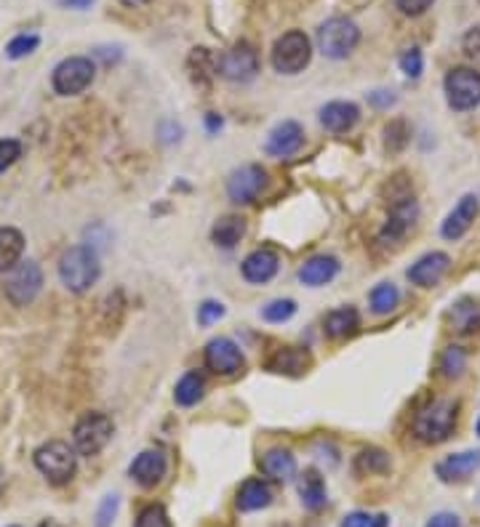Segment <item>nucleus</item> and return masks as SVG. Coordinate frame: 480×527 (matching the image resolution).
<instances>
[{
    "mask_svg": "<svg viewBox=\"0 0 480 527\" xmlns=\"http://www.w3.org/2000/svg\"><path fill=\"white\" fill-rule=\"evenodd\" d=\"M101 275L99 256L91 246H75L67 248L59 258V279L67 290L72 293H86Z\"/></svg>",
    "mask_w": 480,
    "mask_h": 527,
    "instance_id": "1",
    "label": "nucleus"
},
{
    "mask_svg": "<svg viewBox=\"0 0 480 527\" xmlns=\"http://www.w3.org/2000/svg\"><path fill=\"white\" fill-rule=\"evenodd\" d=\"M456 418H459V403L453 400H435L424 410H419L414 418V435L427 442V445H441L456 429Z\"/></svg>",
    "mask_w": 480,
    "mask_h": 527,
    "instance_id": "2",
    "label": "nucleus"
},
{
    "mask_svg": "<svg viewBox=\"0 0 480 527\" xmlns=\"http://www.w3.org/2000/svg\"><path fill=\"white\" fill-rule=\"evenodd\" d=\"M32 461L51 485H67L78 471V450L62 439H51L35 450Z\"/></svg>",
    "mask_w": 480,
    "mask_h": 527,
    "instance_id": "3",
    "label": "nucleus"
},
{
    "mask_svg": "<svg viewBox=\"0 0 480 527\" xmlns=\"http://www.w3.org/2000/svg\"><path fill=\"white\" fill-rule=\"evenodd\" d=\"M313 59V43L302 30L283 32L270 54V62L281 75H299Z\"/></svg>",
    "mask_w": 480,
    "mask_h": 527,
    "instance_id": "4",
    "label": "nucleus"
},
{
    "mask_svg": "<svg viewBox=\"0 0 480 527\" xmlns=\"http://www.w3.org/2000/svg\"><path fill=\"white\" fill-rule=\"evenodd\" d=\"M360 43V27L347 16H331L318 30V48L328 59H347Z\"/></svg>",
    "mask_w": 480,
    "mask_h": 527,
    "instance_id": "5",
    "label": "nucleus"
},
{
    "mask_svg": "<svg viewBox=\"0 0 480 527\" xmlns=\"http://www.w3.org/2000/svg\"><path fill=\"white\" fill-rule=\"evenodd\" d=\"M443 91L451 110H475L480 104V72L473 67H453L443 80Z\"/></svg>",
    "mask_w": 480,
    "mask_h": 527,
    "instance_id": "6",
    "label": "nucleus"
},
{
    "mask_svg": "<svg viewBox=\"0 0 480 527\" xmlns=\"http://www.w3.org/2000/svg\"><path fill=\"white\" fill-rule=\"evenodd\" d=\"M112 418L104 416V413H86L78 424H75V432H72V442H75V450L78 456H96L107 448V442L112 439Z\"/></svg>",
    "mask_w": 480,
    "mask_h": 527,
    "instance_id": "7",
    "label": "nucleus"
},
{
    "mask_svg": "<svg viewBox=\"0 0 480 527\" xmlns=\"http://www.w3.org/2000/svg\"><path fill=\"white\" fill-rule=\"evenodd\" d=\"M43 288V269L37 267V261H19L8 278H5V285H3V293L5 299L14 304V307H27L37 299Z\"/></svg>",
    "mask_w": 480,
    "mask_h": 527,
    "instance_id": "8",
    "label": "nucleus"
},
{
    "mask_svg": "<svg viewBox=\"0 0 480 527\" xmlns=\"http://www.w3.org/2000/svg\"><path fill=\"white\" fill-rule=\"evenodd\" d=\"M96 67L89 57H69L54 67L51 86L59 96H78L94 83Z\"/></svg>",
    "mask_w": 480,
    "mask_h": 527,
    "instance_id": "9",
    "label": "nucleus"
},
{
    "mask_svg": "<svg viewBox=\"0 0 480 527\" xmlns=\"http://www.w3.org/2000/svg\"><path fill=\"white\" fill-rule=\"evenodd\" d=\"M217 72L229 83H251L259 72V57H256L254 46L246 40L235 43L217 59Z\"/></svg>",
    "mask_w": 480,
    "mask_h": 527,
    "instance_id": "10",
    "label": "nucleus"
},
{
    "mask_svg": "<svg viewBox=\"0 0 480 527\" xmlns=\"http://www.w3.org/2000/svg\"><path fill=\"white\" fill-rule=\"evenodd\" d=\"M267 186V171L261 165H243L238 171H232V176L227 179V195L232 203L238 206H246V203H254L259 197V192Z\"/></svg>",
    "mask_w": 480,
    "mask_h": 527,
    "instance_id": "11",
    "label": "nucleus"
},
{
    "mask_svg": "<svg viewBox=\"0 0 480 527\" xmlns=\"http://www.w3.org/2000/svg\"><path fill=\"white\" fill-rule=\"evenodd\" d=\"M246 357L240 352V346L232 339H211L206 343V368L214 371L217 375H235L243 371Z\"/></svg>",
    "mask_w": 480,
    "mask_h": 527,
    "instance_id": "12",
    "label": "nucleus"
},
{
    "mask_svg": "<svg viewBox=\"0 0 480 527\" xmlns=\"http://www.w3.org/2000/svg\"><path fill=\"white\" fill-rule=\"evenodd\" d=\"M416 218H419V206H416L414 197H403L398 200L392 208H389V218L379 232V240L384 246L389 243H400L411 229H414Z\"/></svg>",
    "mask_w": 480,
    "mask_h": 527,
    "instance_id": "13",
    "label": "nucleus"
},
{
    "mask_svg": "<svg viewBox=\"0 0 480 527\" xmlns=\"http://www.w3.org/2000/svg\"><path fill=\"white\" fill-rule=\"evenodd\" d=\"M165 469H168L165 453L158 450V448H153V450H142V453L131 461L128 474H131V480H133L136 485H142V488H155L160 480L165 477Z\"/></svg>",
    "mask_w": 480,
    "mask_h": 527,
    "instance_id": "14",
    "label": "nucleus"
},
{
    "mask_svg": "<svg viewBox=\"0 0 480 527\" xmlns=\"http://www.w3.org/2000/svg\"><path fill=\"white\" fill-rule=\"evenodd\" d=\"M448 269H451V256L443 250H432V253H424L421 258H416L409 267V279L419 288H435L446 278Z\"/></svg>",
    "mask_w": 480,
    "mask_h": 527,
    "instance_id": "15",
    "label": "nucleus"
},
{
    "mask_svg": "<svg viewBox=\"0 0 480 527\" xmlns=\"http://www.w3.org/2000/svg\"><path fill=\"white\" fill-rule=\"evenodd\" d=\"M480 214V200L475 195H464L456 206H453V211L448 214L446 221L441 224V235L446 237V240H459V237H464L467 232H470V227L475 224V218Z\"/></svg>",
    "mask_w": 480,
    "mask_h": 527,
    "instance_id": "16",
    "label": "nucleus"
},
{
    "mask_svg": "<svg viewBox=\"0 0 480 527\" xmlns=\"http://www.w3.org/2000/svg\"><path fill=\"white\" fill-rule=\"evenodd\" d=\"M304 144V131L296 121H283L278 123L270 136H267V153L272 157H291L296 155Z\"/></svg>",
    "mask_w": 480,
    "mask_h": 527,
    "instance_id": "17",
    "label": "nucleus"
},
{
    "mask_svg": "<svg viewBox=\"0 0 480 527\" xmlns=\"http://www.w3.org/2000/svg\"><path fill=\"white\" fill-rule=\"evenodd\" d=\"M475 471H480V450H464V453H453L446 456L443 461L435 464V474L453 485V482H464L470 480Z\"/></svg>",
    "mask_w": 480,
    "mask_h": 527,
    "instance_id": "18",
    "label": "nucleus"
},
{
    "mask_svg": "<svg viewBox=\"0 0 480 527\" xmlns=\"http://www.w3.org/2000/svg\"><path fill=\"white\" fill-rule=\"evenodd\" d=\"M278 269H281V258H278L275 250L270 248H259L254 253H249L243 258V264H240V272H243L246 282H254V285L270 282L278 275Z\"/></svg>",
    "mask_w": 480,
    "mask_h": 527,
    "instance_id": "19",
    "label": "nucleus"
},
{
    "mask_svg": "<svg viewBox=\"0 0 480 527\" xmlns=\"http://www.w3.org/2000/svg\"><path fill=\"white\" fill-rule=\"evenodd\" d=\"M360 121V110L352 101H328L320 110V125L331 133H347Z\"/></svg>",
    "mask_w": 480,
    "mask_h": 527,
    "instance_id": "20",
    "label": "nucleus"
},
{
    "mask_svg": "<svg viewBox=\"0 0 480 527\" xmlns=\"http://www.w3.org/2000/svg\"><path fill=\"white\" fill-rule=\"evenodd\" d=\"M339 267H342V264H339L336 256H325V253L313 256V258H307V261L299 267V282L307 285V288H320V285L331 282V279L339 275Z\"/></svg>",
    "mask_w": 480,
    "mask_h": 527,
    "instance_id": "21",
    "label": "nucleus"
},
{
    "mask_svg": "<svg viewBox=\"0 0 480 527\" xmlns=\"http://www.w3.org/2000/svg\"><path fill=\"white\" fill-rule=\"evenodd\" d=\"M360 328V314L355 307H336L325 314L323 320V333L334 342H342V339H350L357 333Z\"/></svg>",
    "mask_w": 480,
    "mask_h": 527,
    "instance_id": "22",
    "label": "nucleus"
},
{
    "mask_svg": "<svg viewBox=\"0 0 480 527\" xmlns=\"http://www.w3.org/2000/svg\"><path fill=\"white\" fill-rule=\"evenodd\" d=\"M310 363H313V357H310V352H307V349H299V346H286V349H278V352L270 357L267 368H270L272 373L302 375V373L310 368Z\"/></svg>",
    "mask_w": 480,
    "mask_h": 527,
    "instance_id": "23",
    "label": "nucleus"
},
{
    "mask_svg": "<svg viewBox=\"0 0 480 527\" xmlns=\"http://www.w3.org/2000/svg\"><path fill=\"white\" fill-rule=\"evenodd\" d=\"M259 466L267 477L278 480V482H288L296 477V458L291 450H283V448H272L267 450L261 458H259Z\"/></svg>",
    "mask_w": 480,
    "mask_h": 527,
    "instance_id": "24",
    "label": "nucleus"
},
{
    "mask_svg": "<svg viewBox=\"0 0 480 527\" xmlns=\"http://www.w3.org/2000/svg\"><path fill=\"white\" fill-rule=\"evenodd\" d=\"M25 253V235L16 227H0V275L11 272Z\"/></svg>",
    "mask_w": 480,
    "mask_h": 527,
    "instance_id": "25",
    "label": "nucleus"
},
{
    "mask_svg": "<svg viewBox=\"0 0 480 527\" xmlns=\"http://www.w3.org/2000/svg\"><path fill=\"white\" fill-rule=\"evenodd\" d=\"M270 503H272V490L261 480H246L235 498L238 511H259V509H267Z\"/></svg>",
    "mask_w": 480,
    "mask_h": 527,
    "instance_id": "26",
    "label": "nucleus"
},
{
    "mask_svg": "<svg viewBox=\"0 0 480 527\" xmlns=\"http://www.w3.org/2000/svg\"><path fill=\"white\" fill-rule=\"evenodd\" d=\"M299 496H302L304 509H310V511H320L325 506V482L318 469H307L299 477Z\"/></svg>",
    "mask_w": 480,
    "mask_h": 527,
    "instance_id": "27",
    "label": "nucleus"
},
{
    "mask_svg": "<svg viewBox=\"0 0 480 527\" xmlns=\"http://www.w3.org/2000/svg\"><path fill=\"white\" fill-rule=\"evenodd\" d=\"M243 235H246V221L240 216H222L211 229V240L224 250L235 248Z\"/></svg>",
    "mask_w": 480,
    "mask_h": 527,
    "instance_id": "28",
    "label": "nucleus"
},
{
    "mask_svg": "<svg viewBox=\"0 0 480 527\" xmlns=\"http://www.w3.org/2000/svg\"><path fill=\"white\" fill-rule=\"evenodd\" d=\"M203 392H206V381L197 371L185 373L179 381H176V389H174V400L182 407H192L203 400Z\"/></svg>",
    "mask_w": 480,
    "mask_h": 527,
    "instance_id": "29",
    "label": "nucleus"
},
{
    "mask_svg": "<svg viewBox=\"0 0 480 527\" xmlns=\"http://www.w3.org/2000/svg\"><path fill=\"white\" fill-rule=\"evenodd\" d=\"M368 301H371L374 314H389V311L400 304V290H398V285H392V282H379V285L371 290Z\"/></svg>",
    "mask_w": 480,
    "mask_h": 527,
    "instance_id": "30",
    "label": "nucleus"
},
{
    "mask_svg": "<svg viewBox=\"0 0 480 527\" xmlns=\"http://www.w3.org/2000/svg\"><path fill=\"white\" fill-rule=\"evenodd\" d=\"M389 469V456L379 448H366L355 458V471L357 474H382Z\"/></svg>",
    "mask_w": 480,
    "mask_h": 527,
    "instance_id": "31",
    "label": "nucleus"
},
{
    "mask_svg": "<svg viewBox=\"0 0 480 527\" xmlns=\"http://www.w3.org/2000/svg\"><path fill=\"white\" fill-rule=\"evenodd\" d=\"M293 314H296V301L293 299H275V301L261 307V320L275 322V325L278 322H288Z\"/></svg>",
    "mask_w": 480,
    "mask_h": 527,
    "instance_id": "32",
    "label": "nucleus"
},
{
    "mask_svg": "<svg viewBox=\"0 0 480 527\" xmlns=\"http://www.w3.org/2000/svg\"><path fill=\"white\" fill-rule=\"evenodd\" d=\"M467 368V354H464V349H459V346H448L446 352H443V357H441V371L446 378H459L462 373Z\"/></svg>",
    "mask_w": 480,
    "mask_h": 527,
    "instance_id": "33",
    "label": "nucleus"
},
{
    "mask_svg": "<svg viewBox=\"0 0 480 527\" xmlns=\"http://www.w3.org/2000/svg\"><path fill=\"white\" fill-rule=\"evenodd\" d=\"M37 46H40V37H37V35H16V37L5 46V57H8V59H25V57H30Z\"/></svg>",
    "mask_w": 480,
    "mask_h": 527,
    "instance_id": "34",
    "label": "nucleus"
},
{
    "mask_svg": "<svg viewBox=\"0 0 480 527\" xmlns=\"http://www.w3.org/2000/svg\"><path fill=\"white\" fill-rule=\"evenodd\" d=\"M133 527H171L168 511L160 503H150L147 509H142V514L136 517Z\"/></svg>",
    "mask_w": 480,
    "mask_h": 527,
    "instance_id": "35",
    "label": "nucleus"
},
{
    "mask_svg": "<svg viewBox=\"0 0 480 527\" xmlns=\"http://www.w3.org/2000/svg\"><path fill=\"white\" fill-rule=\"evenodd\" d=\"M118 509H121V498L115 496H104L101 498V503H99V509H96V527H112L115 522V517H118Z\"/></svg>",
    "mask_w": 480,
    "mask_h": 527,
    "instance_id": "36",
    "label": "nucleus"
},
{
    "mask_svg": "<svg viewBox=\"0 0 480 527\" xmlns=\"http://www.w3.org/2000/svg\"><path fill=\"white\" fill-rule=\"evenodd\" d=\"M398 64H400L403 75H406V78H411V80L421 78V72H424V57H421V51H419V48H409V51H403V54H400V59H398Z\"/></svg>",
    "mask_w": 480,
    "mask_h": 527,
    "instance_id": "37",
    "label": "nucleus"
},
{
    "mask_svg": "<svg viewBox=\"0 0 480 527\" xmlns=\"http://www.w3.org/2000/svg\"><path fill=\"white\" fill-rule=\"evenodd\" d=\"M22 157V144L16 139H0V174L8 171Z\"/></svg>",
    "mask_w": 480,
    "mask_h": 527,
    "instance_id": "38",
    "label": "nucleus"
},
{
    "mask_svg": "<svg viewBox=\"0 0 480 527\" xmlns=\"http://www.w3.org/2000/svg\"><path fill=\"white\" fill-rule=\"evenodd\" d=\"M224 317V304L222 301H203L200 307H197V322L206 328V325H214L217 320H222Z\"/></svg>",
    "mask_w": 480,
    "mask_h": 527,
    "instance_id": "39",
    "label": "nucleus"
},
{
    "mask_svg": "<svg viewBox=\"0 0 480 527\" xmlns=\"http://www.w3.org/2000/svg\"><path fill=\"white\" fill-rule=\"evenodd\" d=\"M384 133H387V147L392 150V153H398V150H403L406 147V123L403 121H392V123L384 128Z\"/></svg>",
    "mask_w": 480,
    "mask_h": 527,
    "instance_id": "40",
    "label": "nucleus"
},
{
    "mask_svg": "<svg viewBox=\"0 0 480 527\" xmlns=\"http://www.w3.org/2000/svg\"><path fill=\"white\" fill-rule=\"evenodd\" d=\"M462 51L470 62L480 64V27H473V30L464 32L462 37Z\"/></svg>",
    "mask_w": 480,
    "mask_h": 527,
    "instance_id": "41",
    "label": "nucleus"
},
{
    "mask_svg": "<svg viewBox=\"0 0 480 527\" xmlns=\"http://www.w3.org/2000/svg\"><path fill=\"white\" fill-rule=\"evenodd\" d=\"M435 0H395V5L406 14V16H419L424 14L427 8H432Z\"/></svg>",
    "mask_w": 480,
    "mask_h": 527,
    "instance_id": "42",
    "label": "nucleus"
},
{
    "mask_svg": "<svg viewBox=\"0 0 480 527\" xmlns=\"http://www.w3.org/2000/svg\"><path fill=\"white\" fill-rule=\"evenodd\" d=\"M398 101V96L392 91H371L368 93V104L377 107V110H389L392 104Z\"/></svg>",
    "mask_w": 480,
    "mask_h": 527,
    "instance_id": "43",
    "label": "nucleus"
},
{
    "mask_svg": "<svg viewBox=\"0 0 480 527\" xmlns=\"http://www.w3.org/2000/svg\"><path fill=\"white\" fill-rule=\"evenodd\" d=\"M424 527H462V525H459V517H456V514L441 511V514L430 517V522H427Z\"/></svg>",
    "mask_w": 480,
    "mask_h": 527,
    "instance_id": "44",
    "label": "nucleus"
},
{
    "mask_svg": "<svg viewBox=\"0 0 480 527\" xmlns=\"http://www.w3.org/2000/svg\"><path fill=\"white\" fill-rule=\"evenodd\" d=\"M368 522H371L368 514H363V511H352V514H347V517L342 520V527H368Z\"/></svg>",
    "mask_w": 480,
    "mask_h": 527,
    "instance_id": "45",
    "label": "nucleus"
},
{
    "mask_svg": "<svg viewBox=\"0 0 480 527\" xmlns=\"http://www.w3.org/2000/svg\"><path fill=\"white\" fill-rule=\"evenodd\" d=\"M91 3H94V0H62V5H67V8H78V11L91 8Z\"/></svg>",
    "mask_w": 480,
    "mask_h": 527,
    "instance_id": "46",
    "label": "nucleus"
},
{
    "mask_svg": "<svg viewBox=\"0 0 480 527\" xmlns=\"http://www.w3.org/2000/svg\"><path fill=\"white\" fill-rule=\"evenodd\" d=\"M206 125H208V131H211V133H217V131H219V128H222V118H219V115H214V112H211V115H208V118H206Z\"/></svg>",
    "mask_w": 480,
    "mask_h": 527,
    "instance_id": "47",
    "label": "nucleus"
},
{
    "mask_svg": "<svg viewBox=\"0 0 480 527\" xmlns=\"http://www.w3.org/2000/svg\"><path fill=\"white\" fill-rule=\"evenodd\" d=\"M123 5H128V8H139V5H147V3H153V0H121Z\"/></svg>",
    "mask_w": 480,
    "mask_h": 527,
    "instance_id": "48",
    "label": "nucleus"
},
{
    "mask_svg": "<svg viewBox=\"0 0 480 527\" xmlns=\"http://www.w3.org/2000/svg\"><path fill=\"white\" fill-rule=\"evenodd\" d=\"M387 522H389V520H387L384 514H379V517H374V520L368 522V527H387Z\"/></svg>",
    "mask_w": 480,
    "mask_h": 527,
    "instance_id": "49",
    "label": "nucleus"
},
{
    "mask_svg": "<svg viewBox=\"0 0 480 527\" xmlns=\"http://www.w3.org/2000/svg\"><path fill=\"white\" fill-rule=\"evenodd\" d=\"M37 527H59L57 522H43V525H37Z\"/></svg>",
    "mask_w": 480,
    "mask_h": 527,
    "instance_id": "50",
    "label": "nucleus"
},
{
    "mask_svg": "<svg viewBox=\"0 0 480 527\" xmlns=\"http://www.w3.org/2000/svg\"><path fill=\"white\" fill-rule=\"evenodd\" d=\"M475 429H478V437H480V418H478V427H475Z\"/></svg>",
    "mask_w": 480,
    "mask_h": 527,
    "instance_id": "51",
    "label": "nucleus"
}]
</instances>
